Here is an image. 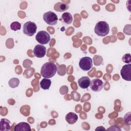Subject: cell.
<instances>
[{"mask_svg":"<svg viewBox=\"0 0 131 131\" xmlns=\"http://www.w3.org/2000/svg\"><path fill=\"white\" fill-rule=\"evenodd\" d=\"M57 68L56 65L52 62H47L44 63L40 70L41 75L46 78L53 77L56 73Z\"/></svg>","mask_w":131,"mask_h":131,"instance_id":"1","label":"cell"},{"mask_svg":"<svg viewBox=\"0 0 131 131\" xmlns=\"http://www.w3.org/2000/svg\"><path fill=\"white\" fill-rule=\"evenodd\" d=\"M94 31L96 34L99 36H105L109 33V25L105 21H99L96 24Z\"/></svg>","mask_w":131,"mask_h":131,"instance_id":"2","label":"cell"},{"mask_svg":"<svg viewBox=\"0 0 131 131\" xmlns=\"http://www.w3.org/2000/svg\"><path fill=\"white\" fill-rule=\"evenodd\" d=\"M37 25L34 22L29 21L24 24L23 26V33L27 36H32L36 32Z\"/></svg>","mask_w":131,"mask_h":131,"instance_id":"3","label":"cell"},{"mask_svg":"<svg viewBox=\"0 0 131 131\" xmlns=\"http://www.w3.org/2000/svg\"><path fill=\"white\" fill-rule=\"evenodd\" d=\"M43 20L50 26L55 25L58 21L57 15L52 11H48L45 13L43 15Z\"/></svg>","mask_w":131,"mask_h":131,"instance_id":"4","label":"cell"},{"mask_svg":"<svg viewBox=\"0 0 131 131\" xmlns=\"http://www.w3.org/2000/svg\"><path fill=\"white\" fill-rule=\"evenodd\" d=\"M35 39L37 42L41 45L47 44L50 40V35L48 32L45 31H40L37 33Z\"/></svg>","mask_w":131,"mask_h":131,"instance_id":"5","label":"cell"},{"mask_svg":"<svg viewBox=\"0 0 131 131\" xmlns=\"http://www.w3.org/2000/svg\"><path fill=\"white\" fill-rule=\"evenodd\" d=\"M80 68L84 71L90 70L93 67V61L92 58L89 57H82L79 62Z\"/></svg>","mask_w":131,"mask_h":131,"instance_id":"6","label":"cell"},{"mask_svg":"<svg viewBox=\"0 0 131 131\" xmlns=\"http://www.w3.org/2000/svg\"><path fill=\"white\" fill-rule=\"evenodd\" d=\"M103 85L104 83L100 79L95 78L91 81L90 86L92 91L98 92L103 89Z\"/></svg>","mask_w":131,"mask_h":131,"instance_id":"7","label":"cell"},{"mask_svg":"<svg viewBox=\"0 0 131 131\" xmlns=\"http://www.w3.org/2000/svg\"><path fill=\"white\" fill-rule=\"evenodd\" d=\"M122 78L126 81L131 80V64L128 63L123 66L120 71Z\"/></svg>","mask_w":131,"mask_h":131,"instance_id":"8","label":"cell"},{"mask_svg":"<svg viewBox=\"0 0 131 131\" xmlns=\"http://www.w3.org/2000/svg\"><path fill=\"white\" fill-rule=\"evenodd\" d=\"M33 53L35 56L38 58H42L46 54V48L43 45H37L33 49Z\"/></svg>","mask_w":131,"mask_h":131,"instance_id":"9","label":"cell"},{"mask_svg":"<svg viewBox=\"0 0 131 131\" xmlns=\"http://www.w3.org/2000/svg\"><path fill=\"white\" fill-rule=\"evenodd\" d=\"M15 131H30L31 130V126L28 123L21 122L17 124L14 128Z\"/></svg>","mask_w":131,"mask_h":131,"instance_id":"10","label":"cell"},{"mask_svg":"<svg viewBox=\"0 0 131 131\" xmlns=\"http://www.w3.org/2000/svg\"><path fill=\"white\" fill-rule=\"evenodd\" d=\"M91 83L90 79L87 76H83L78 80V83L80 88L83 89H88Z\"/></svg>","mask_w":131,"mask_h":131,"instance_id":"11","label":"cell"},{"mask_svg":"<svg viewBox=\"0 0 131 131\" xmlns=\"http://www.w3.org/2000/svg\"><path fill=\"white\" fill-rule=\"evenodd\" d=\"M1 131H8L10 130L11 129V124L10 121L6 119V118H2L1 120Z\"/></svg>","mask_w":131,"mask_h":131,"instance_id":"12","label":"cell"},{"mask_svg":"<svg viewBox=\"0 0 131 131\" xmlns=\"http://www.w3.org/2000/svg\"><path fill=\"white\" fill-rule=\"evenodd\" d=\"M65 119L69 124H73L77 121L78 117L75 113L73 112H70L66 115Z\"/></svg>","mask_w":131,"mask_h":131,"instance_id":"13","label":"cell"},{"mask_svg":"<svg viewBox=\"0 0 131 131\" xmlns=\"http://www.w3.org/2000/svg\"><path fill=\"white\" fill-rule=\"evenodd\" d=\"M69 8V6L67 4L58 2L54 6V9L58 12H64L67 10Z\"/></svg>","mask_w":131,"mask_h":131,"instance_id":"14","label":"cell"},{"mask_svg":"<svg viewBox=\"0 0 131 131\" xmlns=\"http://www.w3.org/2000/svg\"><path fill=\"white\" fill-rule=\"evenodd\" d=\"M61 18L66 24H70L73 21L72 15L69 12H64L62 14Z\"/></svg>","mask_w":131,"mask_h":131,"instance_id":"15","label":"cell"},{"mask_svg":"<svg viewBox=\"0 0 131 131\" xmlns=\"http://www.w3.org/2000/svg\"><path fill=\"white\" fill-rule=\"evenodd\" d=\"M40 88L45 90L49 89L51 84V80L49 78H43L42 79L40 82H39Z\"/></svg>","mask_w":131,"mask_h":131,"instance_id":"16","label":"cell"},{"mask_svg":"<svg viewBox=\"0 0 131 131\" xmlns=\"http://www.w3.org/2000/svg\"><path fill=\"white\" fill-rule=\"evenodd\" d=\"M9 85L12 88H15L18 86L19 83V80L17 78H12L9 81Z\"/></svg>","mask_w":131,"mask_h":131,"instance_id":"17","label":"cell"},{"mask_svg":"<svg viewBox=\"0 0 131 131\" xmlns=\"http://www.w3.org/2000/svg\"><path fill=\"white\" fill-rule=\"evenodd\" d=\"M10 28L13 31H17L20 29L21 24L18 21H14L11 24Z\"/></svg>","mask_w":131,"mask_h":131,"instance_id":"18","label":"cell"},{"mask_svg":"<svg viewBox=\"0 0 131 131\" xmlns=\"http://www.w3.org/2000/svg\"><path fill=\"white\" fill-rule=\"evenodd\" d=\"M122 60L124 62L126 63L127 64L130 63V62H131V55H130V54L129 53L124 54L123 55V56L122 57Z\"/></svg>","mask_w":131,"mask_h":131,"instance_id":"19","label":"cell"},{"mask_svg":"<svg viewBox=\"0 0 131 131\" xmlns=\"http://www.w3.org/2000/svg\"><path fill=\"white\" fill-rule=\"evenodd\" d=\"M130 112H128L125 114V115L124 117V122L128 125H130L131 124V119H130Z\"/></svg>","mask_w":131,"mask_h":131,"instance_id":"20","label":"cell"},{"mask_svg":"<svg viewBox=\"0 0 131 131\" xmlns=\"http://www.w3.org/2000/svg\"><path fill=\"white\" fill-rule=\"evenodd\" d=\"M107 130H121V129L118 127L117 126H116V125H113V126H110V128H107Z\"/></svg>","mask_w":131,"mask_h":131,"instance_id":"21","label":"cell"},{"mask_svg":"<svg viewBox=\"0 0 131 131\" xmlns=\"http://www.w3.org/2000/svg\"><path fill=\"white\" fill-rule=\"evenodd\" d=\"M102 129L105 130V128H104V127H103V126H99V127L97 128L95 130H102Z\"/></svg>","mask_w":131,"mask_h":131,"instance_id":"22","label":"cell"}]
</instances>
